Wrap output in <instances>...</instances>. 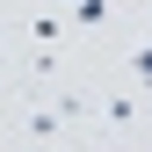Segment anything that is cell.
Returning a JSON list of instances; mask_svg holds the SVG:
<instances>
[{
	"label": "cell",
	"instance_id": "1",
	"mask_svg": "<svg viewBox=\"0 0 152 152\" xmlns=\"http://www.w3.org/2000/svg\"><path fill=\"white\" fill-rule=\"evenodd\" d=\"M130 72H138V80H152V44H138V51H130Z\"/></svg>",
	"mask_w": 152,
	"mask_h": 152
}]
</instances>
